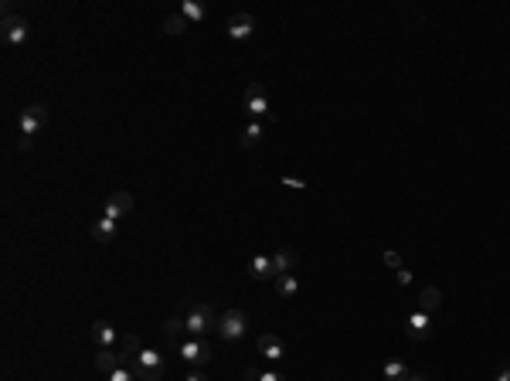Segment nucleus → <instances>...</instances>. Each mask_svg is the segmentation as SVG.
I'll use <instances>...</instances> for the list:
<instances>
[{"instance_id":"1","label":"nucleus","mask_w":510,"mask_h":381,"mask_svg":"<svg viewBox=\"0 0 510 381\" xmlns=\"http://www.w3.org/2000/svg\"><path fill=\"white\" fill-rule=\"evenodd\" d=\"M130 368H133V375L140 381H160L163 378V358H160L156 351H147V347L136 354Z\"/></svg>"},{"instance_id":"2","label":"nucleus","mask_w":510,"mask_h":381,"mask_svg":"<svg viewBox=\"0 0 510 381\" xmlns=\"http://www.w3.org/2000/svg\"><path fill=\"white\" fill-rule=\"evenodd\" d=\"M0 34H4V45L21 48L24 41H27V18H18V14H11V7H4Z\"/></svg>"},{"instance_id":"3","label":"nucleus","mask_w":510,"mask_h":381,"mask_svg":"<svg viewBox=\"0 0 510 381\" xmlns=\"http://www.w3.org/2000/svg\"><path fill=\"white\" fill-rule=\"evenodd\" d=\"M184 327H187V334L194 337H204L211 327H218V316L211 314V307H204V303H194L187 316H184Z\"/></svg>"},{"instance_id":"4","label":"nucleus","mask_w":510,"mask_h":381,"mask_svg":"<svg viewBox=\"0 0 510 381\" xmlns=\"http://www.w3.org/2000/svg\"><path fill=\"white\" fill-rule=\"evenodd\" d=\"M242 109L248 112V116H252V119H262V116H266V119H276V112L269 109L266 89H262V86H259V82H255V86H248V89H245V95H242Z\"/></svg>"},{"instance_id":"5","label":"nucleus","mask_w":510,"mask_h":381,"mask_svg":"<svg viewBox=\"0 0 510 381\" xmlns=\"http://www.w3.org/2000/svg\"><path fill=\"white\" fill-rule=\"evenodd\" d=\"M177 354L187 364H194V368H208L211 364V344L204 340V337H194V340H184L177 347Z\"/></svg>"},{"instance_id":"6","label":"nucleus","mask_w":510,"mask_h":381,"mask_svg":"<svg viewBox=\"0 0 510 381\" xmlns=\"http://www.w3.org/2000/svg\"><path fill=\"white\" fill-rule=\"evenodd\" d=\"M48 119V109L41 106V102H31L27 109H21V116H18V130H21V136H31L34 140V133L45 126Z\"/></svg>"},{"instance_id":"7","label":"nucleus","mask_w":510,"mask_h":381,"mask_svg":"<svg viewBox=\"0 0 510 381\" xmlns=\"http://www.w3.org/2000/svg\"><path fill=\"white\" fill-rule=\"evenodd\" d=\"M133 208H136V201H133L130 191H116V194H109V201L102 208V218H109V222L119 225V218H130Z\"/></svg>"},{"instance_id":"8","label":"nucleus","mask_w":510,"mask_h":381,"mask_svg":"<svg viewBox=\"0 0 510 381\" xmlns=\"http://www.w3.org/2000/svg\"><path fill=\"white\" fill-rule=\"evenodd\" d=\"M245 323H248V320H245L242 310H224V314L218 316V327H215V330H218L224 340H239V337L245 334Z\"/></svg>"},{"instance_id":"9","label":"nucleus","mask_w":510,"mask_h":381,"mask_svg":"<svg viewBox=\"0 0 510 381\" xmlns=\"http://www.w3.org/2000/svg\"><path fill=\"white\" fill-rule=\"evenodd\" d=\"M405 334H408V340H429V334H432L429 314L425 310H415V314L405 320Z\"/></svg>"},{"instance_id":"10","label":"nucleus","mask_w":510,"mask_h":381,"mask_svg":"<svg viewBox=\"0 0 510 381\" xmlns=\"http://www.w3.org/2000/svg\"><path fill=\"white\" fill-rule=\"evenodd\" d=\"M252 31H255V18L252 14H231L228 18V38L231 41H245Z\"/></svg>"},{"instance_id":"11","label":"nucleus","mask_w":510,"mask_h":381,"mask_svg":"<svg viewBox=\"0 0 510 381\" xmlns=\"http://www.w3.org/2000/svg\"><path fill=\"white\" fill-rule=\"evenodd\" d=\"M92 340H95V347H116L119 344V334H116V327H112L109 320H95L92 323Z\"/></svg>"},{"instance_id":"12","label":"nucleus","mask_w":510,"mask_h":381,"mask_svg":"<svg viewBox=\"0 0 510 381\" xmlns=\"http://www.w3.org/2000/svg\"><path fill=\"white\" fill-rule=\"evenodd\" d=\"M259 354H266V361H283L286 358V344L276 334H262L259 337Z\"/></svg>"},{"instance_id":"13","label":"nucleus","mask_w":510,"mask_h":381,"mask_svg":"<svg viewBox=\"0 0 510 381\" xmlns=\"http://www.w3.org/2000/svg\"><path fill=\"white\" fill-rule=\"evenodd\" d=\"M95 368H99L102 375H112L116 368H123V358H119L112 347H99V354H95Z\"/></svg>"},{"instance_id":"14","label":"nucleus","mask_w":510,"mask_h":381,"mask_svg":"<svg viewBox=\"0 0 510 381\" xmlns=\"http://www.w3.org/2000/svg\"><path fill=\"white\" fill-rule=\"evenodd\" d=\"M112 239H116V222L99 218V222L92 225V242H95V246H109Z\"/></svg>"},{"instance_id":"15","label":"nucleus","mask_w":510,"mask_h":381,"mask_svg":"<svg viewBox=\"0 0 510 381\" xmlns=\"http://www.w3.org/2000/svg\"><path fill=\"white\" fill-rule=\"evenodd\" d=\"M296 252L293 248H279L276 255H272V269H276V276H286V272H293L296 269Z\"/></svg>"},{"instance_id":"16","label":"nucleus","mask_w":510,"mask_h":381,"mask_svg":"<svg viewBox=\"0 0 510 381\" xmlns=\"http://www.w3.org/2000/svg\"><path fill=\"white\" fill-rule=\"evenodd\" d=\"M248 269H252V279H259V283H266V279H276V269H272V255H255Z\"/></svg>"},{"instance_id":"17","label":"nucleus","mask_w":510,"mask_h":381,"mask_svg":"<svg viewBox=\"0 0 510 381\" xmlns=\"http://www.w3.org/2000/svg\"><path fill=\"white\" fill-rule=\"evenodd\" d=\"M272 283H276V296H283V300H293V296L300 293V279H296L293 272H286V276H276Z\"/></svg>"},{"instance_id":"18","label":"nucleus","mask_w":510,"mask_h":381,"mask_svg":"<svg viewBox=\"0 0 510 381\" xmlns=\"http://www.w3.org/2000/svg\"><path fill=\"white\" fill-rule=\"evenodd\" d=\"M112 351H116L119 358L126 361V358H136L143 347H140V337H136V334H123V337H119V344H116Z\"/></svg>"},{"instance_id":"19","label":"nucleus","mask_w":510,"mask_h":381,"mask_svg":"<svg viewBox=\"0 0 510 381\" xmlns=\"http://www.w3.org/2000/svg\"><path fill=\"white\" fill-rule=\"evenodd\" d=\"M262 136H266V126H262V119H252L248 126H245V133H242V147H259L262 143Z\"/></svg>"},{"instance_id":"20","label":"nucleus","mask_w":510,"mask_h":381,"mask_svg":"<svg viewBox=\"0 0 510 381\" xmlns=\"http://www.w3.org/2000/svg\"><path fill=\"white\" fill-rule=\"evenodd\" d=\"M177 14H184V18H187V24H201L204 18H208L204 4H198V0H184V4L177 7Z\"/></svg>"},{"instance_id":"21","label":"nucleus","mask_w":510,"mask_h":381,"mask_svg":"<svg viewBox=\"0 0 510 381\" xmlns=\"http://www.w3.org/2000/svg\"><path fill=\"white\" fill-rule=\"evenodd\" d=\"M381 378H384V381H408V378H412V371H408V364H405V361H388V364H384V371H381Z\"/></svg>"},{"instance_id":"22","label":"nucleus","mask_w":510,"mask_h":381,"mask_svg":"<svg viewBox=\"0 0 510 381\" xmlns=\"http://www.w3.org/2000/svg\"><path fill=\"white\" fill-rule=\"evenodd\" d=\"M439 303H443V293L436 290V286H425V290H422V296H419V310H425V314H429V310H436Z\"/></svg>"},{"instance_id":"23","label":"nucleus","mask_w":510,"mask_h":381,"mask_svg":"<svg viewBox=\"0 0 510 381\" xmlns=\"http://www.w3.org/2000/svg\"><path fill=\"white\" fill-rule=\"evenodd\" d=\"M163 31H167L170 38H180V34L187 31V18H184V14H170V18L163 21Z\"/></svg>"},{"instance_id":"24","label":"nucleus","mask_w":510,"mask_h":381,"mask_svg":"<svg viewBox=\"0 0 510 381\" xmlns=\"http://www.w3.org/2000/svg\"><path fill=\"white\" fill-rule=\"evenodd\" d=\"M180 330H187V327H184V316H170V320L163 323V334L170 337V340H174V337H177Z\"/></svg>"},{"instance_id":"25","label":"nucleus","mask_w":510,"mask_h":381,"mask_svg":"<svg viewBox=\"0 0 510 381\" xmlns=\"http://www.w3.org/2000/svg\"><path fill=\"white\" fill-rule=\"evenodd\" d=\"M106 381H140V378L133 375V368H126V364H123V368H116L112 375H106Z\"/></svg>"},{"instance_id":"26","label":"nucleus","mask_w":510,"mask_h":381,"mask_svg":"<svg viewBox=\"0 0 510 381\" xmlns=\"http://www.w3.org/2000/svg\"><path fill=\"white\" fill-rule=\"evenodd\" d=\"M259 381H286L283 371H259Z\"/></svg>"},{"instance_id":"27","label":"nucleus","mask_w":510,"mask_h":381,"mask_svg":"<svg viewBox=\"0 0 510 381\" xmlns=\"http://www.w3.org/2000/svg\"><path fill=\"white\" fill-rule=\"evenodd\" d=\"M384 262H388L391 269H401V255H398V252H384Z\"/></svg>"},{"instance_id":"28","label":"nucleus","mask_w":510,"mask_h":381,"mask_svg":"<svg viewBox=\"0 0 510 381\" xmlns=\"http://www.w3.org/2000/svg\"><path fill=\"white\" fill-rule=\"evenodd\" d=\"M395 279H398L401 286H408V283H412V272H408L405 266H401V269H395Z\"/></svg>"},{"instance_id":"29","label":"nucleus","mask_w":510,"mask_h":381,"mask_svg":"<svg viewBox=\"0 0 510 381\" xmlns=\"http://www.w3.org/2000/svg\"><path fill=\"white\" fill-rule=\"evenodd\" d=\"M18 147H21V150H31V147H34V140H31V136H21V140H18Z\"/></svg>"},{"instance_id":"30","label":"nucleus","mask_w":510,"mask_h":381,"mask_svg":"<svg viewBox=\"0 0 510 381\" xmlns=\"http://www.w3.org/2000/svg\"><path fill=\"white\" fill-rule=\"evenodd\" d=\"M184 381H208V378H204V371H201V368H198V371H191V375H187V378H184Z\"/></svg>"},{"instance_id":"31","label":"nucleus","mask_w":510,"mask_h":381,"mask_svg":"<svg viewBox=\"0 0 510 381\" xmlns=\"http://www.w3.org/2000/svg\"><path fill=\"white\" fill-rule=\"evenodd\" d=\"M497 381H510V368H504V371L497 375Z\"/></svg>"},{"instance_id":"32","label":"nucleus","mask_w":510,"mask_h":381,"mask_svg":"<svg viewBox=\"0 0 510 381\" xmlns=\"http://www.w3.org/2000/svg\"><path fill=\"white\" fill-rule=\"evenodd\" d=\"M408 381H429V378H422V375H412V378H408Z\"/></svg>"}]
</instances>
